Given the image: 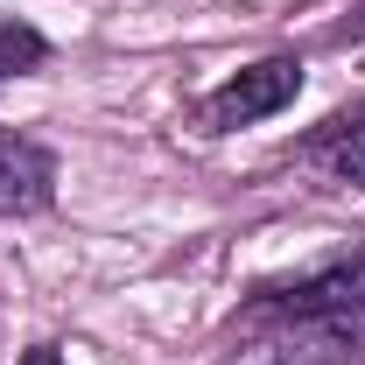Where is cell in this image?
Masks as SVG:
<instances>
[{"instance_id":"obj_5","label":"cell","mask_w":365,"mask_h":365,"mask_svg":"<svg viewBox=\"0 0 365 365\" xmlns=\"http://www.w3.org/2000/svg\"><path fill=\"white\" fill-rule=\"evenodd\" d=\"M302 162H309L323 182H337V190H365V106L330 113L317 134L302 140Z\"/></svg>"},{"instance_id":"obj_3","label":"cell","mask_w":365,"mask_h":365,"mask_svg":"<svg viewBox=\"0 0 365 365\" xmlns=\"http://www.w3.org/2000/svg\"><path fill=\"white\" fill-rule=\"evenodd\" d=\"M344 302H365V246H337L317 267L260 281L246 317H302V309H344Z\"/></svg>"},{"instance_id":"obj_2","label":"cell","mask_w":365,"mask_h":365,"mask_svg":"<svg viewBox=\"0 0 365 365\" xmlns=\"http://www.w3.org/2000/svg\"><path fill=\"white\" fill-rule=\"evenodd\" d=\"M295 91H302V56H260L197 98V134H239L253 120H274L281 106H295Z\"/></svg>"},{"instance_id":"obj_1","label":"cell","mask_w":365,"mask_h":365,"mask_svg":"<svg viewBox=\"0 0 365 365\" xmlns=\"http://www.w3.org/2000/svg\"><path fill=\"white\" fill-rule=\"evenodd\" d=\"M218 365H365V302L302 309V317H246V337Z\"/></svg>"},{"instance_id":"obj_4","label":"cell","mask_w":365,"mask_h":365,"mask_svg":"<svg viewBox=\"0 0 365 365\" xmlns=\"http://www.w3.org/2000/svg\"><path fill=\"white\" fill-rule=\"evenodd\" d=\"M56 197V155L43 140L0 127V218H29Z\"/></svg>"},{"instance_id":"obj_6","label":"cell","mask_w":365,"mask_h":365,"mask_svg":"<svg viewBox=\"0 0 365 365\" xmlns=\"http://www.w3.org/2000/svg\"><path fill=\"white\" fill-rule=\"evenodd\" d=\"M43 56H49L43 29H29L21 14H0V85H7V78H29Z\"/></svg>"},{"instance_id":"obj_8","label":"cell","mask_w":365,"mask_h":365,"mask_svg":"<svg viewBox=\"0 0 365 365\" xmlns=\"http://www.w3.org/2000/svg\"><path fill=\"white\" fill-rule=\"evenodd\" d=\"M21 365H63V359H56L49 344H36V351H29V359H21Z\"/></svg>"},{"instance_id":"obj_7","label":"cell","mask_w":365,"mask_h":365,"mask_svg":"<svg viewBox=\"0 0 365 365\" xmlns=\"http://www.w3.org/2000/svg\"><path fill=\"white\" fill-rule=\"evenodd\" d=\"M330 43H365V7H351V14L330 29Z\"/></svg>"}]
</instances>
